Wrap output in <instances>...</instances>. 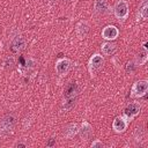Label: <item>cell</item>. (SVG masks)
I'll use <instances>...</instances> for the list:
<instances>
[{
    "label": "cell",
    "instance_id": "6da1fadb",
    "mask_svg": "<svg viewBox=\"0 0 148 148\" xmlns=\"http://www.w3.org/2000/svg\"><path fill=\"white\" fill-rule=\"evenodd\" d=\"M113 14L118 22L124 23L128 17V2L127 0H118L113 6Z\"/></svg>",
    "mask_w": 148,
    "mask_h": 148
},
{
    "label": "cell",
    "instance_id": "7a4b0ae2",
    "mask_svg": "<svg viewBox=\"0 0 148 148\" xmlns=\"http://www.w3.org/2000/svg\"><path fill=\"white\" fill-rule=\"evenodd\" d=\"M104 65V58L102 54L99 53H94L90 59H89V62H88V71H89V74H90V77H95L96 73L103 67Z\"/></svg>",
    "mask_w": 148,
    "mask_h": 148
},
{
    "label": "cell",
    "instance_id": "3957f363",
    "mask_svg": "<svg viewBox=\"0 0 148 148\" xmlns=\"http://www.w3.org/2000/svg\"><path fill=\"white\" fill-rule=\"evenodd\" d=\"M15 121H16V117L12 113L5 116L1 119V121H0V138L8 135L13 131V128L15 126Z\"/></svg>",
    "mask_w": 148,
    "mask_h": 148
},
{
    "label": "cell",
    "instance_id": "277c9868",
    "mask_svg": "<svg viewBox=\"0 0 148 148\" xmlns=\"http://www.w3.org/2000/svg\"><path fill=\"white\" fill-rule=\"evenodd\" d=\"M148 91V81L147 80H139L135 81L131 88V97L140 98L143 97Z\"/></svg>",
    "mask_w": 148,
    "mask_h": 148
},
{
    "label": "cell",
    "instance_id": "5b68a950",
    "mask_svg": "<svg viewBox=\"0 0 148 148\" xmlns=\"http://www.w3.org/2000/svg\"><path fill=\"white\" fill-rule=\"evenodd\" d=\"M140 111H141V104H140L139 102H132V103H130V104L125 108L123 116H124L128 121H131V120H133V119L140 113Z\"/></svg>",
    "mask_w": 148,
    "mask_h": 148
},
{
    "label": "cell",
    "instance_id": "8992f818",
    "mask_svg": "<svg viewBox=\"0 0 148 148\" xmlns=\"http://www.w3.org/2000/svg\"><path fill=\"white\" fill-rule=\"evenodd\" d=\"M71 67H72V60H69L68 58H60L56 61V72L60 76L67 74Z\"/></svg>",
    "mask_w": 148,
    "mask_h": 148
},
{
    "label": "cell",
    "instance_id": "52a82bcc",
    "mask_svg": "<svg viewBox=\"0 0 148 148\" xmlns=\"http://www.w3.org/2000/svg\"><path fill=\"white\" fill-rule=\"evenodd\" d=\"M128 120L124 117V116H118L114 118V120L112 121V130L116 133H124L127 130L128 126Z\"/></svg>",
    "mask_w": 148,
    "mask_h": 148
},
{
    "label": "cell",
    "instance_id": "ba28073f",
    "mask_svg": "<svg viewBox=\"0 0 148 148\" xmlns=\"http://www.w3.org/2000/svg\"><path fill=\"white\" fill-rule=\"evenodd\" d=\"M119 36V30L114 25H106L102 30V38L105 40H114Z\"/></svg>",
    "mask_w": 148,
    "mask_h": 148
},
{
    "label": "cell",
    "instance_id": "9c48e42d",
    "mask_svg": "<svg viewBox=\"0 0 148 148\" xmlns=\"http://www.w3.org/2000/svg\"><path fill=\"white\" fill-rule=\"evenodd\" d=\"M27 45V40L23 36H16L13 40H12V44H10V51L13 53H18L21 52Z\"/></svg>",
    "mask_w": 148,
    "mask_h": 148
},
{
    "label": "cell",
    "instance_id": "30bf717a",
    "mask_svg": "<svg viewBox=\"0 0 148 148\" xmlns=\"http://www.w3.org/2000/svg\"><path fill=\"white\" fill-rule=\"evenodd\" d=\"M36 65H37L36 60H35L34 58L30 57V58H28V59L25 60L24 64H22V65L18 66V71H20L21 74H23V75H28L29 73H31V72L35 69Z\"/></svg>",
    "mask_w": 148,
    "mask_h": 148
},
{
    "label": "cell",
    "instance_id": "8fae6325",
    "mask_svg": "<svg viewBox=\"0 0 148 148\" xmlns=\"http://www.w3.org/2000/svg\"><path fill=\"white\" fill-rule=\"evenodd\" d=\"M147 16H148V0H141L136 12V21L138 22L145 21Z\"/></svg>",
    "mask_w": 148,
    "mask_h": 148
},
{
    "label": "cell",
    "instance_id": "7c38bea8",
    "mask_svg": "<svg viewBox=\"0 0 148 148\" xmlns=\"http://www.w3.org/2000/svg\"><path fill=\"white\" fill-rule=\"evenodd\" d=\"M77 133L80 134V138L86 141V140L89 139V136H90L91 133H92V126H91L88 121L83 120V123L81 124V127H79V132H77Z\"/></svg>",
    "mask_w": 148,
    "mask_h": 148
},
{
    "label": "cell",
    "instance_id": "4fadbf2b",
    "mask_svg": "<svg viewBox=\"0 0 148 148\" xmlns=\"http://www.w3.org/2000/svg\"><path fill=\"white\" fill-rule=\"evenodd\" d=\"M143 49L135 56V59L133 60L134 62H135V65L138 66H141V65H145L146 62H147V60H148V51H147V42H145L143 43V46H142Z\"/></svg>",
    "mask_w": 148,
    "mask_h": 148
},
{
    "label": "cell",
    "instance_id": "5bb4252c",
    "mask_svg": "<svg viewBox=\"0 0 148 148\" xmlns=\"http://www.w3.org/2000/svg\"><path fill=\"white\" fill-rule=\"evenodd\" d=\"M79 132V125L76 123H72L69 125H67L64 130V136L66 139H72L75 134H77Z\"/></svg>",
    "mask_w": 148,
    "mask_h": 148
},
{
    "label": "cell",
    "instance_id": "9a60e30c",
    "mask_svg": "<svg viewBox=\"0 0 148 148\" xmlns=\"http://www.w3.org/2000/svg\"><path fill=\"white\" fill-rule=\"evenodd\" d=\"M76 35L79 36V37H84L87 34H88V31H89V24H88V22L87 21H80L77 24H76Z\"/></svg>",
    "mask_w": 148,
    "mask_h": 148
},
{
    "label": "cell",
    "instance_id": "2e32d148",
    "mask_svg": "<svg viewBox=\"0 0 148 148\" xmlns=\"http://www.w3.org/2000/svg\"><path fill=\"white\" fill-rule=\"evenodd\" d=\"M101 50H102V53H103L104 56H111V54H113V53L116 52L117 45L113 44V43H111V42H106V43L102 44Z\"/></svg>",
    "mask_w": 148,
    "mask_h": 148
},
{
    "label": "cell",
    "instance_id": "e0dca14e",
    "mask_svg": "<svg viewBox=\"0 0 148 148\" xmlns=\"http://www.w3.org/2000/svg\"><path fill=\"white\" fill-rule=\"evenodd\" d=\"M106 7H108V0H95L94 2V10L97 14L104 13Z\"/></svg>",
    "mask_w": 148,
    "mask_h": 148
},
{
    "label": "cell",
    "instance_id": "ac0fdd59",
    "mask_svg": "<svg viewBox=\"0 0 148 148\" xmlns=\"http://www.w3.org/2000/svg\"><path fill=\"white\" fill-rule=\"evenodd\" d=\"M134 140L136 142H142L145 140V132L142 128H136L135 132H134Z\"/></svg>",
    "mask_w": 148,
    "mask_h": 148
},
{
    "label": "cell",
    "instance_id": "d6986e66",
    "mask_svg": "<svg viewBox=\"0 0 148 148\" xmlns=\"http://www.w3.org/2000/svg\"><path fill=\"white\" fill-rule=\"evenodd\" d=\"M74 101H75V97H68V98H66V101L64 102V109L65 110H69L72 106H73V104H74Z\"/></svg>",
    "mask_w": 148,
    "mask_h": 148
},
{
    "label": "cell",
    "instance_id": "ffe728a7",
    "mask_svg": "<svg viewBox=\"0 0 148 148\" xmlns=\"http://www.w3.org/2000/svg\"><path fill=\"white\" fill-rule=\"evenodd\" d=\"M15 65V59H14V57H8L6 60H5V67L6 68H12L13 66Z\"/></svg>",
    "mask_w": 148,
    "mask_h": 148
},
{
    "label": "cell",
    "instance_id": "44dd1931",
    "mask_svg": "<svg viewBox=\"0 0 148 148\" xmlns=\"http://www.w3.org/2000/svg\"><path fill=\"white\" fill-rule=\"evenodd\" d=\"M135 67H136L135 62H134V61H130V62L127 64V66H126V71L130 72V73H132V72H134Z\"/></svg>",
    "mask_w": 148,
    "mask_h": 148
},
{
    "label": "cell",
    "instance_id": "7402d4cb",
    "mask_svg": "<svg viewBox=\"0 0 148 148\" xmlns=\"http://www.w3.org/2000/svg\"><path fill=\"white\" fill-rule=\"evenodd\" d=\"M98 147H103V143H102L101 140L96 139V140H94L91 142V148H98Z\"/></svg>",
    "mask_w": 148,
    "mask_h": 148
},
{
    "label": "cell",
    "instance_id": "603a6c76",
    "mask_svg": "<svg viewBox=\"0 0 148 148\" xmlns=\"http://www.w3.org/2000/svg\"><path fill=\"white\" fill-rule=\"evenodd\" d=\"M56 145V139H53V138H51L50 140H49V142L46 143V147H53Z\"/></svg>",
    "mask_w": 148,
    "mask_h": 148
},
{
    "label": "cell",
    "instance_id": "cb8c5ba5",
    "mask_svg": "<svg viewBox=\"0 0 148 148\" xmlns=\"http://www.w3.org/2000/svg\"><path fill=\"white\" fill-rule=\"evenodd\" d=\"M16 146H17V147H25L27 145H25V143H17Z\"/></svg>",
    "mask_w": 148,
    "mask_h": 148
}]
</instances>
